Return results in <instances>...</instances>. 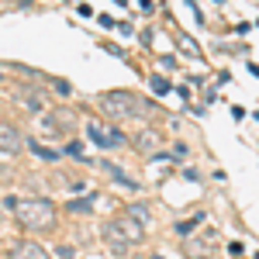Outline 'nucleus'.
<instances>
[{
	"mask_svg": "<svg viewBox=\"0 0 259 259\" xmlns=\"http://www.w3.org/2000/svg\"><path fill=\"white\" fill-rule=\"evenodd\" d=\"M104 239L111 242L114 252H124V249H132V245H139L145 239V225L135 221L132 214H121V218H111L104 225Z\"/></svg>",
	"mask_w": 259,
	"mask_h": 259,
	"instance_id": "3",
	"label": "nucleus"
},
{
	"mask_svg": "<svg viewBox=\"0 0 259 259\" xmlns=\"http://www.w3.org/2000/svg\"><path fill=\"white\" fill-rule=\"evenodd\" d=\"M31 149H35V152H38V156H41L45 162H56V159H59V152H52V149H45V145H38V142H31Z\"/></svg>",
	"mask_w": 259,
	"mask_h": 259,
	"instance_id": "9",
	"label": "nucleus"
},
{
	"mask_svg": "<svg viewBox=\"0 0 259 259\" xmlns=\"http://www.w3.org/2000/svg\"><path fill=\"white\" fill-rule=\"evenodd\" d=\"M94 211V197L87 200H69V214H90Z\"/></svg>",
	"mask_w": 259,
	"mask_h": 259,
	"instance_id": "7",
	"label": "nucleus"
},
{
	"mask_svg": "<svg viewBox=\"0 0 259 259\" xmlns=\"http://www.w3.org/2000/svg\"><path fill=\"white\" fill-rule=\"evenodd\" d=\"M256 259H259V256H256Z\"/></svg>",
	"mask_w": 259,
	"mask_h": 259,
	"instance_id": "13",
	"label": "nucleus"
},
{
	"mask_svg": "<svg viewBox=\"0 0 259 259\" xmlns=\"http://www.w3.org/2000/svg\"><path fill=\"white\" fill-rule=\"evenodd\" d=\"M7 207L14 211L18 225L31 228V232L52 228V221H56V204H52V200H45V197H31V200H14V197H7Z\"/></svg>",
	"mask_w": 259,
	"mask_h": 259,
	"instance_id": "2",
	"label": "nucleus"
},
{
	"mask_svg": "<svg viewBox=\"0 0 259 259\" xmlns=\"http://www.w3.org/2000/svg\"><path fill=\"white\" fill-rule=\"evenodd\" d=\"M128 214H132L135 221H145L149 218V207H145V204H135V207H128Z\"/></svg>",
	"mask_w": 259,
	"mask_h": 259,
	"instance_id": "10",
	"label": "nucleus"
},
{
	"mask_svg": "<svg viewBox=\"0 0 259 259\" xmlns=\"http://www.w3.org/2000/svg\"><path fill=\"white\" fill-rule=\"evenodd\" d=\"M152 145H159V135H156V132H145V135H139V149H145V152H149Z\"/></svg>",
	"mask_w": 259,
	"mask_h": 259,
	"instance_id": "8",
	"label": "nucleus"
},
{
	"mask_svg": "<svg viewBox=\"0 0 259 259\" xmlns=\"http://www.w3.org/2000/svg\"><path fill=\"white\" fill-rule=\"evenodd\" d=\"M183 49H187V52H190V56H197V52H200L197 45H194V38H183Z\"/></svg>",
	"mask_w": 259,
	"mask_h": 259,
	"instance_id": "12",
	"label": "nucleus"
},
{
	"mask_svg": "<svg viewBox=\"0 0 259 259\" xmlns=\"http://www.w3.org/2000/svg\"><path fill=\"white\" fill-rule=\"evenodd\" d=\"M152 90H156V94H166V90H169V83L162 80V76H152Z\"/></svg>",
	"mask_w": 259,
	"mask_h": 259,
	"instance_id": "11",
	"label": "nucleus"
},
{
	"mask_svg": "<svg viewBox=\"0 0 259 259\" xmlns=\"http://www.w3.org/2000/svg\"><path fill=\"white\" fill-rule=\"evenodd\" d=\"M87 135H90V142H97L100 149H114V145H124V135H121V132H114V128L87 124Z\"/></svg>",
	"mask_w": 259,
	"mask_h": 259,
	"instance_id": "4",
	"label": "nucleus"
},
{
	"mask_svg": "<svg viewBox=\"0 0 259 259\" xmlns=\"http://www.w3.org/2000/svg\"><path fill=\"white\" fill-rule=\"evenodd\" d=\"M11 259H49V252L41 249L38 242H18L11 249Z\"/></svg>",
	"mask_w": 259,
	"mask_h": 259,
	"instance_id": "6",
	"label": "nucleus"
},
{
	"mask_svg": "<svg viewBox=\"0 0 259 259\" xmlns=\"http://www.w3.org/2000/svg\"><path fill=\"white\" fill-rule=\"evenodd\" d=\"M0 149H4V152H21V149H24V139H21L18 128L0 124Z\"/></svg>",
	"mask_w": 259,
	"mask_h": 259,
	"instance_id": "5",
	"label": "nucleus"
},
{
	"mask_svg": "<svg viewBox=\"0 0 259 259\" xmlns=\"http://www.w3.org/2000/svg\"><path fill=\"white\" fill-rule=\"evenodd\" d=\"M97 104H100V111H104L107 118H114V121L145 118V114L156 111V104H149V100L139 97V94H128V90H111V94H104Z\"/></svg>",
	"mask_w": 259,
	"mask_h": 259,
	"instance_id": "1",
	"label": "nucleus"
}]
</instances>
